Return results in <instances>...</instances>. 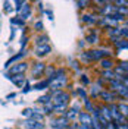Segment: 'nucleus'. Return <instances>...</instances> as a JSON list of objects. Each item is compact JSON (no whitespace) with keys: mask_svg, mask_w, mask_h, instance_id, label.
I'll return each mask as SVG.
<instances>
[{"mask_svg":"<svg viewBox=\"0 0 128 129\" xmlns=\"http://www.w3.org/2000/svg\"><path fill=\"white\" fill-rule=\"evenodd\" d=\"M66 76L62 75V76H55V78H52V79L49 81V87L52 89H55V91H59L60 88H63L65 85H66Z\"/></svg>","mask_w":128,"mask_h":129,"instance_id":"nucleus-1","label":"nucleus"},{"mask_svg":"<svg viewBox=\"0 0 128 129\" xmlns=\"http://www.w3.org/2000/svg\"><path fill=\"white\" fill-rule=\"evenodd\" d=\"M50 98H53L55 100V104L53 106H57V104H68V101H69V94H66V92H63V91H55L52 95H50Z\"/></svg>","mask_w":128,"mask_h":129,"instance_id":"nucleus-2","label":"nucleus"},{"mask_svg":"<svg viewBox=\"0 0 128 129\" xmlns=\"http://www.w3.org/2000/svg\"><path fill=\"white\" fill-rule=\"evenodd\" d=\"M109 53L106 51H99V50H93V51H87L86 54H82V59L86 60H102L103 56H108Z\"/></svg>","mask_w":128,"mask_h":129,"instance_id":"nucleus-3","label":"nucleus"},{"mask_svg":"<svg viewBox=\"0 0 128 129\" xmlns=\"http://www.w3.org/2000/svg\"><path fill=\"white\" fill-rule=\"evenodd\" d=\"M50 125H52V128H55V129H66L69 126V120L66 117H59V119L52 120Z\"/></svg>","mask_w":128,"mask_h":129,"instance_id":"nucleus-4","label":"nucleus"},{"mask_svg":"<svg viewBox=\"0 0 128 129\" xmlns=\"http://www.w3.org/2000/svg\"><path fill=\"white\" fill-rule=\"evenodd\" d=\"M44 69H46V64L43 63V62H38V63H35L32 66V78H40L41 75L44 73Z\"/></svg>","mask_w":128,"mask_h":129,"instance_id":"nucleus-5","label":"nucleus"},{"mask_svg":"<svg viewBox=\"0 0 128 129\" xmlns=\"http://www.w3.org/2000/svg\"><path fill=\"white\" fill-rule=\"evenodd\" d=\"M27 63H18V64H15V66H12L10 69H9V73L10 75H22V73L27 71ZM9 75V76H10Z\"/></svg>","mask_w":128,"mask_h":129,"instance_id":"nucleus-6","label":"nucleus"},{"mask_svg":"<svg viewBox=\"0 0 128 129\" xmlns=\"http://www.w3.org/2000/svg\"><path fill=\"white\" fill-rule=\"evenodd\" d=\"M103 15H106V18L108 16H113L118 13V9L115 8V6H111V5H106V6H103L102 8V10H100Z\"/></svg>","mask_w":128,"mask_h":129,"instance_id":"nucleus-7","label":"nucleus"},{"mask_svg":"<svg viewBox=\"0 0 128 129\" xmlns=\"http://www.w3.org/2000/svg\"><path fill=\"white\" fill-rule=\"evenodd\" d=\"M52 51V48H50V46L49 44H44V46H38V47L35 48V54L40 57V56H46V54H49Z\"/></svg>","mask_w":128,"mask_h":129,"instance_id":"nucleus-8","label":"nucleus"},{"mask_svg":"<svg viewBox=\"0 0 128 129\" xmlns=\"http://www.w3.org/2000/svg\"><path fill=\"white\" fill-rule=\"evenodd\" d=\"M25 128L27 129H44V123H40V122H34L31 119L25 122Z\"/></svg>","mask_w":128,"mask_h":129,"instance_id":"nucleus-9","label":"nucleus"},{"mask_svg":"<svg viewBox=\"0 0 128 129\" xmlns=\"http://www.w3.org/2000/svg\"><path fill=\"white\" fill-rule=\"evenodd\" d=\"M80 120H81V125H91V116L86 112H80Z\"/></svg>","mask_w":128,"mask_h":129,"instance_id":"nucleus-10","label":"nucleus"},{"mask_svg":"<svg viewBox=\"0 0 128 129\" xmlns=\"http://www.w3.org/2000/svg\"><path fill=\"white\" fill-rule=\"evenodd\" d=\"M6 76H8L9 79H10L12 82H13V84H15V85H18V87H21V85H22V84L25 82L24 75H18V76H9V75H6Z\"/></svg>","mask_w":128,"mask_h":129,"instance_id":"nucleus-11","label":"nucleus"},{"mask_svg":"<svg viewBox=\"0 0 128 129\" xmlns=\"http://www.w3.org/2000/svg\"><path fill=\"white\" fill-rule=\"evenodd\" d=\"M78 112H80V107H72L68 112H65V117L66 119H75V116L78 114Z\"/></svg>","mask_w":128,"mask_h":129,"instance_id":"nucleus-12","label":"nucleus"},{"mask_svg":"<svg viewBox=\"0 0 128 129\" xmlns=\"http://www.w3.org/2000/svg\"><path fill=\"white\" fill-rule=\"evenodd\" d=\"M28 16H30V5H28V3H25L24 6L21 8V10H19V18L27 19Z\"/></svg>","mask_w":128,"mask_h":129,"instance_id":"nucleus-13","label":"nucleus"},{"mask_svg":"<svg viewBox=\"0 0 128 129\" xmlns=\"http://www.w3.org/2000/svg\"><path fill=\"white\" fill-rule=\"evenodd\" d=\"M24 51H21V53H19V54H16V56H13V57H10V59H9L8 62H6V64H5V68H9V66H10V64L13 63V62H16V60H19V59H21V57H24Z\"/></svg>","mask_w":128,"mask_h":129,"instance_id":"nucleus-14","label":"nucleus"},{"mask_svg":"<svg viewBox=\"0 0 128 129\" xmlns=\"http://www.w3.org/2000/svg\"><path fill=\"white\" fill-rule=\"evenodd\" d=\"M31 120H34V122H40V123H43V119H44V116L41 114V113H38V112H32V114H31V117H30Z\"/></svg>","mask_w":128,"mask_h":129,"instance_id":"nucleus-15","label":"nucleus"},{"mask_svg":"<svg viewBox=\"0 0 128 129\" xmlns=\"http://www.w3.org/2000/svg\"><path fill=\"white\" fill-rule=\"evenodd\" d=\"M46 87H49V79H46V81H41V82H38V84H35V85H34V89L40 91V89H44Z\"/></svg>","mask_w":128,"mask_h":129,"instance_id":"nucleus-16","label":"nucleus"},{"mask_svg":"<svg viewBox=\"0 0 128 129\" xmlns=\"http://www.w3.org/2000/svg\"><path fill=\"white\" fill-rule=\"evenodd\" d=\"M100 95H102V98H103L104 101H108V103H111V101H113V98H115V94H111V92H106V91H104V92H102Z\"/></svg>","mask_w":128,"mask_h":129,"instance_id":"nucleus-17","label":"nucleus"},{"mask_svg":"<svg viewBox=\"0 0 128 129\" xmlns=\"http://www.w3.org/2000/svg\"><path fill=\"white\" fill-rule=\"evenodd\" d=\"M82 21H84V22H87V24H96V22H97V19L93 15H84V16H82Z\"/></svg>","mask_w":128,"mask_h":129,"instance_id":"nucleus-18","label":"nucleus"},{"mask_svg":"<svg viewBox=\"0 0 128 129\" xmlns=\"http://www.w3.org/2000/svg\"><path fill=\"white\" fill-rule=\"evenodd\" d=\"M102 75H103L106 79H111V81H113V79H115V76H116V75H115L111 69H109V71H103V72H102Z\"/></svg>","mask_w":128,"mask_h":129,"instance_id":"nucleus-19","label":"nucleus"},{"mask_svg":"<svg viewBox=\"0 0 128 129\" xmlns=\"http://www.w3.org/2000/svg\"><path fill=\"white\" fill-rule=\"evenodd\" d=\"M66 107H68V104H57V106H53V110L57 113H65Z\"/></svg>","mask_w":128,"mask_h":129,"instance_id":"nucleus-20","label":"nucleus"},{"mask_svg":"<svg viewBox=\"0 0 128 129\" xmlns=\"http://www.w3.org/2000/svg\"><path fill=\"white\" fill-rule=\"evenodd\" d=\"M112 60H109V59H102V66H103L106 71H109L111 68H112Z\"/></svg>","mask_w":128,"mask_h":129,"instance_id":"nucleus-21","label":"nucleus"},{"mask_svg":"<svg viewBox=\"0 0 128 129\" xmlns=\"http://www.w3.org/2000/svg\"><path fill=\"white\" fill-rule=\"evenodd\" d=\"M116 110H118V112H119L122 116H125V114H127V110H128V109H127V104H125V103H124V104H119Z\"/></svg>","mask_w":128,"mask_h":129,"instance_id":"nucleus-22","label":"nucleus"},{"mask_svg":"<svg viewBox=\"0 0 128 129\" xmlns=\"http://www.w3.org/2000/svg\"><path fill=\"white\" fill-rule=\"evenodd\" d=\"M50 100H52V98H50V95H43V97H40L37 101H38V103H41V104H47V103H50Z\"/></svg>","mask_w":128,"mask_h":129,"instance_id":"nucleus-23","label":"nucleus"},{"mask_svg":"<svg viewBox=\"0 0 128 129\" xmlns=\"http://www.w3.org/2000/svg\"><path fill=\"white\" fill-rule=\"evenodd\" d=\"M24 5H25L24 0H16V2H15V9H16V12H19V10H21V8H22Z\"/></svg>","mask_w":128,"mask_h":129,"instance_id":"nucleus-24","label":"nucleus"},{"mask_svg":"<svg viewBox=\"0 0 128 129\" xmlns=\"http://www.w3.org/2000/svg\"><path fill=\"white\" fill-rule=\"evenodd\" d=\"M46 106V107H44V109H46V114H50V113L53 112V104H52V103H47V104H44Z\"/></svg>","mask_w":128,"mask_h":129,"instance_id":"nucleus-25","label":"nucleus"},{"mask_svg":"<svg viewBox=\"0 0 128 129\" xmlns=\"http://www.w3.org/2000/svg\"><path fill=\"white\" fill-rule=\"evenodd\" d=\"M116 46L119 48H127V40H122V41H115Z\"/></svg>","mask_w":128,"mask_h":129,"instance_id":"nucleus-26","label":"nucleus"},{"mask_svg":"<svg viewBox=\"0 0 128 129\" xmlns=\"http://www.w3.org/2000/svg\"><path fill=\"white\" fill-rule=\"evenodd\" d=\"M10 22H12V24H16V25H24V21H22V19H18V18H12V19H10Z\"/></svg>","mask_w":128,"mask_h":129,"instance_id":"nucleus-27","label":"nucleus"},{"mask_svg":"<svg viewBox=\"0 0 128 129\" xmlns=\"http://www.w3.org/2000/svg\"><path fill=\"white\" fill-rule=\"evenodd\" d=\"M46 41H47V37H41V38H37V44L38 46H44Z\"/></svg>","mask_w":128,"mask_h":129,"instance_id":"nucleus-28","label":"nucleus"},{"mask_svg":"<svg viewBox=\"0 0 128 129\" xmlns=\"http://www.w3.org/2000/svg\"><path fill=\"white\" fill-rule=\"evenodd\" d=\"M32 112H34V110H31V109H25L24 112H22V114H24V116H28V117H31Z\"/></svg>","mask_w":128,"mask_h":129,"instance_id":"nucleus-29","label":"nucleus"},{"mask_svg":"<svg viewBox=\"0 0 128 129\" xmlns=\"http://www.w3.org/2000/svg\"><path fill=\"white\" fill-rule=\"evenodd\" d=\"M87 41H90V43H96L97 41V35H90V37H87Z\"/></svg>","mask_w":128,"mask_h":129,"instance_id":"nucleus-30","label":"nucleus"},{"mask_svg":"<svg viewBox=\"0 0 128 129\" xmlns=\"http://www.w3.org/2000/svg\"><path fill=\"white\" fill-rule=\"evenodd\" d=\"M86 106H87V109L90 110V112H93V110H94V109H93V106H91V103L88 101L87 98H86Z\"/></svg>","mask_w":128,"mask_h":129,"instance_id":"nucleus-31","label":"nucleus"},{"mask_svg":"<svg viewBox=\"0 0 128 129\" xmlns=\"http://www.w3.org/2000/svg\"><path fill=\"white\" fill-rule=\"evenodd\" d=\"M78 129H93V128H91V125H80Z\"/></svg>","mask_w":128,"mask_h":129,"instance_id":"nucleus-32","label":"nucleus"},{"mask_svg":"<svg viewBox=\"0 0 128 129\" xmlns=\"http://www.w3.org/2000/svg\"><path fill=\"white\" fill-rule=\"evenodd\" d=\"M77 5H78V8H86V5H88L87 2H77Z\"/></svg>","mask_w":128,"mask_h":129,"instance_id":"nucleus-33","label":"nucleus"},{"mask_svg":"<svg viewBox=\"0 0 128 129\" xmlns=\"http://www.w3.org/2000/svg\"><path fill=\"white\" fill-rule=\"evenodd\" d=\"M30 89H31V87H30V84H27V85H25V88H24V91H22V92H24V94H27V92H28Z\"/></svg>","mask_w":128,"mask_h":129,"instance_id":"nucleus-34","label":"nucleus"},{"mask_svg":"<svg viewBox=\"0 0 128 129\" xmlns=\"http://www.w3.org/2000/svg\"><path fill=\"white\" fill-rule=\"evenodd\" d=\"M35 29H43V24L41 22H35Z\"/></svg>","mask_w":128,"mask_h":129,"instance_id":"nucleus-35","label":"nucleus"},{"mask_svg":"<svg viewBox=\"0 0 128 129\" xmlns=\"http://www.w3.org/2000/svg\"><path fill=\"white\" fill-rule=\"evenodd\" d=\"M5 9H6V12H10V10H12L10 6H9V2H5Z\"/></svg>","mask_w":128,"mask_h":129,"instance_id":"nucleus-36","label":"nucleus"},{"mask_svg":"<svg viewBox=\"0 0 128 129\" xmlns=\"http://www.w3.org/2000/svg\"><path fill=\"white\" fill-rule=\"evenodd\" d=\"M46 13H47L49 19H50V21H53V13H52V12H50V10H46Z\"/></svg>","mask_w":128,"mask_h":129,"instance_id":"nucleus-37","label":"nucleus"},{"mask_svg":"<svg viewBox=\"0 0 128 129\" xmlns=\"http://www.w3.org/2000/svg\"><path fill=\"white\" fill-rule=\"evenodd\" d=\"M81 81H82V84H88V82H90V81H88V78H86L84 75L81 76Z\"/></svg>","mask_w":128,"mask_h":129,"instance_id":"nucleus-38","label":"nucleus"},{"mask_svg":"<svg viewBox=\"0 0 128 129\" xmlns=\"http://www.w3.org/2000/svg\"><path fill=\"white\" fill-rule=\"evenodd\" d=\"M91 94H93L94 97L97 95V88H96V87H93V89H91Z\"/></svg>","mask_w":128,"mask_h":129,"instance_id":"nucleus-39","label":"nucleus"},{"mask_svg":"<svg viewBox=\"0 0 128 129\" xmlns=\"http://www.w3.org/2000/svg\"><path fill=\"white\" fill-rule=\"evenodd\" d=\"M78 92H80V94H81V95H82V97H86V92H84V89H80Z\"/></svg>","mask_w":128,"mask_h":129,"instance_id":"nucleus-40","label":"nucleus"}]
</instances>
